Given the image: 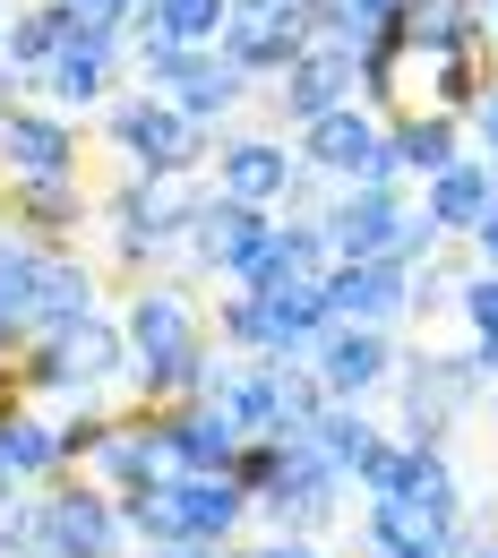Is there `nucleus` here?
<instances>
[{
  "mask_svg": "<svg viewBox=\"0 0 498 558\" xmlns=\"http://www.w3.org/2000/svg\"><path fill=\"white\" fill-rule=\"evenodd\" d=\"M232 190H241V198L284 190V155H267V146H232Z\"/></svg>",
  "mask_w": 498,
  "mask_h": 558,
  "instance_id": "4468645a",
  "label": "nucleus"
},
{
  "mask_svg": "<svg viewBox=\"0 0 498 558\" xmlns=\"http://www.w3.org/2000/svg\"><path fill=\"white\" fill-rule=\"evenodd\" d=\"M482 250H490V258H498V215H490V223H482Z\"/></svg>",
  "mask_w": 498,
  "mask_h": 558,
  "instance_id": "b1692460",
  "label": "nucleus"
},
{
  "mask_svg": "<svg viewBox=\"0 0 498 558\" xmlns=\"http://www.w3.org/2000/svg\"><path fill=\"white\" fill-rule=\"evenodd\" d=\"M327 310H344L353 327H378V318H396V310H404V276H396L387 258H353L344 276L327 283Z\"/></svg>",
  "mask_w": 498,
  "mask_h": 558,
  "instance_id": "0eeeda50",
  "label": "nucleus"
},
{
  "mask_svg": "<svg viewBox=\"0 0 498 558\" xmlns=\"http://www.w3.org/2000/svg\"><path fill=\"white\" fill-rule=\"evenodd\" d=\"M0 464H9L17 489L61 482V473H70V464H61V421H35L26 404H0Z\"/></svg>",
  "mask_w": 498,
  "mask_h": 558,
  "instance_id": "39448f33",
  "label": "nucleus"
},
{
  "mask_svg": "<svg viewBox=\"0 0 498 558\" xmlns=\"http://www.w3.org/2000/svg\"><path fill=\"white\" fill-rule=\"evenodd\" d=\"M155 558H215L207 542H172V550H155Z\"/></svg>",
  "mask_w": 498,
  "mask_h": 558,
  "instance_id": "5701e85b",
  "label": "nucleus"
},
{
  "mask_svg": "<svg viewBox=\"0 0 498 558\" xmlns=\"http://www.w3.org/2000/svg\"><path fill=\"white\" fill-rule=\"evenodd\" d=\"M0 558H44V498H0Z\"/></svg>",
  "mask_w": 498,
  "mask_h": 558,
  "instance_id": "ddd939ff",
  "label": "nucleus"
},
{
  "mask_svg": "<svg viewBox=\"0 0 498 558\" xmlns=\"http://www.w3.org/2000/svg\"><path fill=\"white\" fill-rule=\"evenodd\" d=\"M0 498H17V482H9V464H0Z\"/></svg>",
  "mask_w": 498,
  "mask_h": 558,
  "instance_id": "393cba45",
  "label": "nucleus"
},
{
  "mask_svg": "<svg viewBox=\"0 0 498 558\" xmlns=\"http://www.w3.org/2000/svg\"><path fill=\"white\" fill-rule=\"evenodd\" d=\"M163 473H172V464H163L155 421H138V429H112V438H104V456H95V489H112L121 507H130V498H146Z\"/></svg>",
  "mask_w": 498,
  "mask_h": 558,
  "instance_id": "423d86ee",
  "label": "nucleus"
},
{
  "mask_svg": "<svg viewBox=\"0 0 498 558\" xmlns=\"http://www.w3.org/2000/svg\"><path fill=\"white\" fill-rule=\"evenodd\" d=\"M250 558H318V550H309V542L292 533V542H267V550H250Z\"/></svg>",
  "mask_w": 498,
  "mask_h": 558,
  "instance_id": "4be33fe9",
  "label": "nucleus"
},
{
  "mask_svg": "<svg viewBox=\"0 0 498 558\" xmlns=\"http://www.w3.org/2000/svg\"><path fill=\"white\" fill-rule=\"evenodd\" d=\"M86 301H95V276H77V267H44V292H35V336H70L86 327Z\"/></svg>",
  "mask_w": 498,
  "mask_h": 558,
  "instance_id": "9b49d317",
  "label": "nucleus"
},
{
  "mask_svg": "<svg viewBox=\"0 0 498 558\" xmlns=\"http://www.w3.org/2000/svg\"><path fill=\"white\" fill-rule=\"evenodd\" d=\"M456 542L429 533L422 515H404L396 498H369V558H447Z\"/></svg>",
  "mask_w": 498,
  "mask_h": 558,
  "instance_id": "1a4fd4ad",
  "label": "nucleus"
},
{
  "mask_svg": "<svg viewBox=\"0 0 498 558\" xmlns=\"http://www.w3.org/2000/svg\"><path fill=\"white\" fill-rule=\"evenodd\" d=\"M104 438H112V421L95 413V404L70 413V421H61V464H95V456H104Z\"/></svg>",
  "mask_w": 498,
  "mask_h": 558,
  "instance_id": "dca6fc26",
  "label": "nucleus"
},
{
  "mask_svg": "<svg viewBox=\"0 0 498 558\" xmlns=\"http://www.w3.org/2000/svg\"><path fill=\"white\" fill-rule=\"evenodd\" d=\"M387 378V336L378 327H336V336H318V387H327V404H353Z\"/></svg>",
  "mask_w": 498,
  "mask_h": 558,
  "instance_id": "20e7f679",
  "label": "nucleus"
},
{
  "mask_svg": "<svg viewBox=\"0 0 498 558\" xmlns=\"http://www.w3.org/2000/svg\"><path fill=\"white\" fill-rule=\"evenodd\" d=\"M104 9H112V0H104Z\"/></svg>",
  "mask_w": 498,
  "mask_h": 558,
  "instance_id": "bb28decb",
  "label": "nucleus"
},
{
  "mask_svg": "<svg viewBox=\"0 0 498 558\" xmlns=\"http://www.w3.org/2000/svg\"><path fill=\"white\" fill-rule=\"evenodd\" d=\"M387 241H396V207H387V198H353V207H344V250H353V258H378Z\"/></svg>",
  "mask_w": 498,
  "mask_h": 558,
  "instance_id": "f8f14e48",
  "label": "nucleus"
},
{
  "mask_svg": "<svg viewBox=\"0 0 498 558\" xmlns=\"http://www.w3.org/2000/svg\"><path fill=\"white\" fill-rule=\"evenodd\" d=\"M429 207H438V223H482V172H447Z\"/></svg>",
  "mask_w": 498,
  "mask_h": 558,
  "instance_id": "f3484780",
  "label": "nucleus"
},
{
  "mask_svg": "<svg viewBox=\"0 0 498 558\" xmlns=\"http://www.w3.org/2000/svg\"><path fill=\"white\" fill-rule=\"evenodd\" d=\"M198 336H190V301L181 292H138V310H130V352L146 361H172V352H190Z\"/></svg>",
  "mask_w": 498,
  "mask_h": 558,
  "instance_id": "6e6552de",
  "label": "nucleus"
},
{
  "mask_svg": "<svg viewBox=\"0 0 498 558\" xmlns=\"http://www.w3.org/2000/svg\"><path fill=\"white\" fill-rule=\"evenodd\" d=\"M172 498H181V542H207V550H223L250 515V489L232 473H172Z\"/></svg>",
  "mask_w": 498,
  "mask_h": 558,
  "instance_id": "7ed1b4c3",
  "label": "nucleus"
},
{
  "mask_svg": "<svg viewBox=\"0 0 498 558\" xmlns=\"http://www.w3.org/2000/svg\"><path fill=\"white\" fill-rule=\"evenodd\" d=\"M447 558H498V550H447Z\"/></svg>",
  "mask_w": 498,
  "mask_h": 558,
  "instance_id": "a878e982",
  "label": "nucleus"
},
{
  "mask_svg": "<svg viewBox=\"0 0 498 558\" xmlns=\"http://www.w3.org/2000/svg\"><path fill=\"white\" fill-rule=\"evenodd\" d=\"M130 550V515L121 498L95 482H61L44 489V558H121Z\"/></svg>",
  "mask_w": 498,
  "mask_h": 558,
  "instance_id": "f257e3e1",
  "label": "nucleus"
},
{
  "mask_svg": "<svg viewBox=\"0 0 498 558\" xmlns=\"http://www.w3.org/2000/svg\"><path fill=\"white\" fill-rule=\"evenodd\" d=\"M61 35H70V17L44 9V17H17V26H9V52H17V61H44V52H61Z\"/></svg>",
  "mask_w": 498,
  "mask_h": 558,
  "instance_id": "2eb2a0df",
  "label": "nucleus"
},
{
  "mask_svg": "<svg viewBox=\"0 0 498 558\" xmlns=\"http://www.w3.org/2000/svg\"><path fill=\"white\" fill-rule=\"evenodd\" d=\"M155 438H163V464H172V473H232L241 447H250L215 404H172V413H155Z\"/></svg>",
  "mask_w": 498,
  "mask_h": 558,
  "instance_id": "f03ea898",
  "label": "nucleus"
},
{
  "mask_svg": "<svg viewBox=\"0 0 498 558\" xmlns=\"http://www.w3.org/2000/svg\"><path fill=\"white\" fill-rule=\"evenodd\" d=\"M0 155H9L17 181H61V172H70V138H61L52 121H9V130H0Z\"/></svg>",
  "mask_w": 498,
  "mask_h": 558,
  "instance_id": "9d476101",
  "label": "nucleus"
},
{
  "mask_svg": "<svg viewBox=\"0 0 498 558\" xmlns=\"http://www.w3.org/2000/svg\"><path fill=\"white\" fill-rule=\"evenodd\" d=\"M26 215L35 223H70V190L61 181H26Z\"/></svg>",
  "mask_w": 498,
  "mask_h": 558,
  "instance_id": "6ab92c4d",
  "label": "nucleus"
},
{
  "mask_svg": "<svg viewBox=\"0 0 498 558\" xmlns=\"http://www.w3.org/2000/svg\"><path fill=\"white\" fill-rule=\"evenodd\" d=\"M163 26L172 35H198V26H215V0H163Z\"/></svg>",
  "mask_w": 498,
  "mask_h": 558,
  "instance_id": "aec40b11",
  "label": "nucleus"
},
{
  "mask_svg": "<svg viewBox=\"0 0 498 558\" xmlns=\"http://www.w3.org/2000/svg\"><path fill=\"white\" fill-rule=\"evenodd\" d=\"M404 155H413V163H447V138H438V130H413V146H404Z\"/></svg>",
  "mask_w": 498,
  "mask_h": 558,
  "instance_id": "412c9836",
  "label": "nucleus"
},
{
  "mask_svg": "<svg viewBox=\"0 0 498 558\" xmlns=\"http://www.w3.org/2000/svg\"><path fill=\"white\" fill-rule=\"evenodd\" d=\"M95 77H104V52L86 44V52H61V95H95Z\"/></svg>",
  "mask_w": 498,
  "mask_h": 558,
  "instance_id": "a211bd4d",
  "label": "nucleus"
}]
</instances>
